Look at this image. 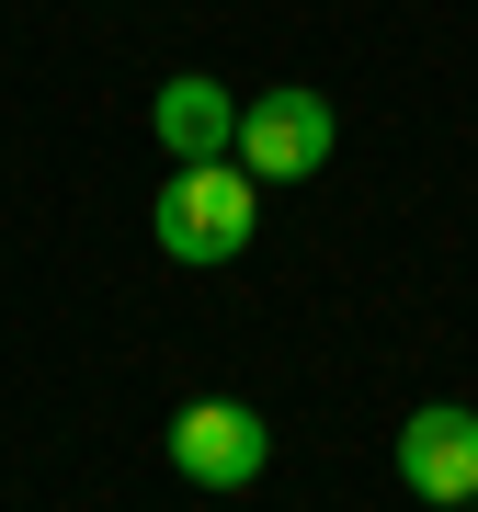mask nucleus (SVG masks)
Segmentation results:
<instances>
[{"label":"nucleus","mask_w":478,"mask_h":512,"mask_svg":"<svg viewBox=\"0 0 478 512\" xmlns=\"http://www.w3.org/2000/svg\"><path fill=\"white\" fill-rule=\"evenodd\" d=\"M262 467H274L262 410H239V399H183L171 410V478H194V490H251Z\"/></svg>","instance_id":"7ed1b4c3"},{"label":"nucleus","mask_w":478,"mask_h":512,"mask_svg":"<svg viewBox=\"0 0 478 512\" xmlns=\"http://www.w3.org/2000/svg\"><path fill=\"white\" fill-rule=\"evenodd\" d=\"M148 137L171 148V160H228L239 148V103L217 92V80H160V92H148Z\"/></svg>","instance_id":"39448f33"},{"label":"nucleus","mask_w":478,"mask_h":512,"mask_svg":"<svg viewBox=\"0 0 478 512\" xmlns=\"http://www.w3.org/2000/svg\"><path fill=\"white\" fill-rule=\"evenodd\" d=\"M399 478L422 501H478V410H456V399H433V410H410L399 421Z\"/></svg>","instance_id":"20e7f679"},{"label":"nucleus","mask_w":478,"mask_h":512,"mask_svg":"<svg viewBox=\"0 0 478 512\" xmlns=\"http://www.w3.org/2000/svg\"><path fill=\"white\" fill-rule=\"evenodd\" d=\"M251 228H262V205H251V171L239 160H171L160 205H148V239L171 262H239Z\"/></svg>","instance_id":"f257e3e1"},{"label":"nucleus","mask_w":478,"mask_h":512,"mask_svg":"<svg viewBox=\"0 0 478 512\" xmlns=\"http://www.w3.org/2000/svg\"><path fill=\"white\" fill-rule=\"evenodd\" d=\"M331 137H342V114L319 103L308 80H285V92L239 103V148L228 160L251 171V183H308V171H331Z\"/></svg>","instance_id":"f03ea898"},{"label":"nucleus","mask_w":478,"mask_h":512,"mask_svg":"<svg viewBox=\"0 0 478 512\" xmlns=\"http://www.w3.org/2000/svg\"><path fill=\"white\" fill-rule=\"evenodd\" d=\"M467 512H478V501H467Z\"/></svg>","instance_id":"423d86ee"}]
</instances>
